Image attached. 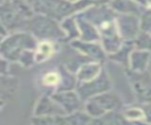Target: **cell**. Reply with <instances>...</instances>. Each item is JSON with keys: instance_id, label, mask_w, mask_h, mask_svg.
I'll list each match as a JSON object with an SVG mask.
<instances>
[{"instance_id": "obj_7", "label": "cell", "mask_w": 151, "mask_h": 125, "mask_svg": "<svg viewBox=\"0 0 151 125\" xmlns=\"http://www.w3.org/2000/svg\"><path fill=\"white\" fill-rule=\"evenodd\" d=\"M74 90L78 93V96L80 97V99L83 101H85L93 96H97L105 91L112 90V83H111V79H110L107 72L105 71V68H103V71L100 72V74L97 78H94L90 81H86V83H78Z\"/></svg>"}, {"instance_id": "obj_11", "label": "cell", "mask_w": 151, "mask_h": 125, "mask_svg": "<svg viewBox=\"0 0 151 125\" xmlns=\"http://www.w3.org/2000/svg\"><path fill=\"white\" fill-rule=\"evenodd\" d=\"M0 21L8 33L15 31H25L22 29V27H25L26 20L17 13V11L8 1L0 6Z\"/></svg>"}, {"instance_id": "obj_39", "label": "cell", "mask_w": 151, "mask_h": 125, "mask_svg": "<svg viewBox=\"0 0 151 125\" xmlns=\"http://www.w3.org/2000/svg\"><path fill=\"white\" fill-rule=\"evenodd\" d=\"M147 71L151 73V59H150V63H149V67H147Z\"/></svg>"}, {"instance_id": "obj_38", "label": "cell", "mask_w": 151, "mask_h": 125, "mask_svg": "<svg viewBox=\"0 0 151 125\" xmlns=\"http://www.w3.org/2000/svg\"><path fill=\"white\" fill-rule=\"evenodd\" d=\"M147 2V8H151V0H146Z\"/></svg>"}, {"instance_id": "obj_14", "label": "cell", "mask_w": 151, "mask_h": 125, "mask_svg": "<svg viewBox=\"0 0 151 125\" xmlns=\"http://www.w3.org/2000/svg\"><path fill=\"white\" fill-rule=\"evenodd\" d=\"M58 51V41L53 40H39L34 48L35 64H44L48 61Z\"/></svg>"}, {"instance_id": "obj_5", "label": "cell", "mask_w": 151, "mask_h": 125, "mask_svg": "<svg viewBox=\"0 0 151 125\" xmlns=\"http://www.w3.org/2000/svg\"><path fill=\"white\" fill-rule=\"evenodd\" d=\"M122 107H123V100L120 96L113 90H109L97 96H93L90 99L85 100L83 105V110L91 118L99 117L109 112L120 111Z\"/></svg>"}, {"instance_id": "obj_15", "label": "cell", "mask_w": 151, "mask_h": 125, "mask_svg": "<svg viewBox=\"0 0 151 125\" xmlns=\"http://www.w3.org/2000/svg\"><path fill=\"white\" fill-rule=\"evenodd\" d=\"M150 59H151V53L150 52L133 48L131 51L130 55H129V63H127L126 68H129L133 72L147 71Z\"/></svg>"}, {"instance_id": "obj_29", "label": "cell", "mask_w": 151, "mask_h": 125, "mask_svg": "<svg viewBox=\"0 0 151 125\" xmlns=\"http://www.w3.org/2000/svg\"><path fill=\"white\" fill-rule=\"evenodd\" d=\"M9 71H11V63H8L2 57H0V74H2V75L11 74Z\"/></svg>"}, {"instance_id": "obj_20", "label": "cell", "mask_w": 151, "mask_h": 125, "mask_svg": "<svg viewBox=\"0 0 151 125\" xmlns=\"http://www.w3.org/2000/svg\"><path fill=\"white\" fill-rule=\"evenodd\" d=\"M119 113L122 118L129 123L137 124L140 121H145V114L140 105H130L126 107H122Z\"/></svg>"}, {"instance_id": "obj_16", "label": "cell", "mask_w": 151, "mask_h": 125, "mask_svg": "<svg viewBox=\"0 0 151 125\" xmlns=\"http://www.w3.org/2000/svg\"><path fill=\"white\" fill-rule=\"evenodd\" d=\"M107 5L116 14H134L140 17L145 11L144 7L132 0H110Z\"/></svg>"}, {"instance_id": "obj_34", "label": "cell", "mask_w": 151, "mask_h": 125, "mask_svg": "<svg viewBox=\"0 0 151 125\" xmlns=\"http://www.w3.org/2000/svg\"><path fill=\"white\" fill-rule=\"evenodd\" d=\"M7 33H8V32L6 31L5 26H4V25H2V22L0 21V37H2V38H4V37L7 34Z\"/></svg>"}, {"instance_id": "obj_26", "label": "cell", "mask_w": 151, "mask_h": 125, "mask_svg": "<svg viewBox=\"0 0 151 125\" xmlns=\"http://www.w3.org/2000/svg\"><path fill=\"white\" fill-rule=\"evenodd\" d=\"M133 47L151 53V34L145 31H140L133 40Z\"/></svg>"}, {"instance_id": "obj_9", "label": "cell", "mask_w": 151, "mask_h": 125, "mask_svg": "<svg viewBox=\"0 0 151 125\" xmlns=\"http://www.w3.org/2000/svg\"><path fill=\"white\" fill-rule=\"evenodd\" d=\"M71 47L78 52L79 54H81L83 57H85L88 60L92 61H98V63H104V60L107 58L105 51L103 50L101 45L99 42H94V41H83L80 39H76L70 41Z\"/></svg>"}, {"instance_id": "obj_37", "label": "cell", "mask_w": 151, "mask_h": 125, "mask_svg": "<svg viewBox=\"0 0 151 125\" xmlns=\"http://www.w3.org/2000/svg\"><path fill=\"white\" fill-rule=\"evenodd\" d=\"M136 125H151L150 123H146V121H140V123H137Z\"/></svg>"}, {"instance_id": "obj_36", "label": "cell", "mask_w": 151, "mask_h": 125, "mask_svg": "<svg viewBox=\"0 0 151 125\" xmlns=\"http://www.w3.org/2000/svg\"><path fill=\"white\" fill-rule=\"evenodd\" d=\"M6 105V103H5V100H2V99H0V110L4 107Z\"/></svg>"}, {"instance_id": "obj_33", "label": "cell", "mask_w": 151, "mask_h": 125, "mask_svg": "<svg viewBox=\"0 0 151 125\" xmlns=\"http://www.w3.org/2000/svg\"><path fill=\"white\" fill-rule=\"evenodd\" d=\"M132 1L137 2L138 5H140L142 7H144L145 9H147V2H146V0H132Z\"/></svg>"}, {"instance_id": "obj_28", "label": "cell", "mask_w": 151, "mask_h": 125, "mask_svg": "<svg viewBox=\"0 0 151 125\" xmlns=\"http://www.w3.org/2000/svg\"><path fill=\"white\" fill-rule=\"evenodd\" d=\"M55 116H32L29 119L31 125H52Z\"/></svg>"}, {"instance_id": "obj_25", "label": "cell", "mask_w": 151, "mask_h": 125, "mask_svg": "<svg viewBox=\"0 0 151 125\" xmlns=\"http://www.w3.org/2000/svg\"><path fill=\"white\" fill-rule=\"evenodd\" d=\"M65 116L70 125H88L91 120V117L83 108L76 112H72L70 114H65Z\"/></svg>"}, {"instance_id": "obj_21", "label": "cell", "mask_w": 151, "mask_h": 125, "mask_svg": "<svg viewBox=\"0 0 151 125\" xmlns=\"http://www.w3.org/2000/svg\"><path fill=\"white\" fill-rule=\"evenodd\" d=\"M133 41H123V44L119 46V48L113 52L112 54H109L107 58L110 60H113L117 64L124 65L125 68L127 67V63H129V55L131 53V51L133 50Z\"/></svg>"}, {"instance_id": "obj_30", "label": "cell", "mask_w": 151, "mask_h": 125, "mask_svg": "<svg viewBox=\"0 0 151 125\" xmlns=\"http://www.w3.org/2000/svg\"><path fill=\"white\" fill-rule=\"evenodd\" d=\"M140 106L143 107V111H144V114H145V121L151 123V103L144 104V105H140Z\"/></svg>"}, {"instance_id": "obj_31", "label": "cell", "mask_w": 151, "mask_h": 125, "mask_svg": "<svg viewBox=\"0 0 151 125\" xmlns=\"http://www.w3.org/2000/svg\"><path fill=\"white\" fill-rule=\"evenodd\" d=\"M52 125H70V124L66 119V116L63 114V116H55L54 119H53Z\"/></svg>"}, {"instance_id": "obj_6", "label": "cell", "mask_w": 151, "mask_h": 125, "mask_svg": "<svg viewBox=\"0 0 151 125\" xmlns=\"http://www.w3.org/2000/svg\"><path fill=\"white\" fill-rule=\"evenodd\" d=\"M125 75L138 105L151 103V73L149 71L133 72L125 68Z\"/></svg>"}, {"instance_id": "obj_2", "label": "cell", "mask_w": 151, "mask_h": 125, "mask_svg": "<svg viewBox=\"0 0 151 125\" xmlns=\"http://www.w3.org/2000/svg\"><path fill=\"white\" fill-rule=\"evenodd\" d=\"M26 2L34 14L52 18L58 22L93 6L86 0H26Z\"/></svg>"}, {"instance_id": "obj_4", "label": "cell", "mask_w": 151, "mask_h": 125, "mask_svg": "<svg viewBox=\"0 0 151 125\" xmlns=\"http://www.w3.org/2000/svg\"><path fill=\"white\" fill-rule=\"evenodd\" d=\"M25 31L31 33L38 41L39 40H65L64 32L61 31L60 24L48 17L33 14L32 18L26 20Z\"/></svg>"}, {"instance_id": "obj_32", "label": "cell", "mask_w": 151, "mask_h": 125, "mask_svg": "<svg viewBox=\"0 0 151 125\" xmlns=\"http://www.w3.org/2000/svg\"><path fill=\"white\" fill-rule=\"evenodd\" d=\"M88 2H91L92 5H107L110 0H86Z\"/></svg>"}, {"instance_id": "obj_35", "label": "cell", "mask_w": 151, "mask_h": 125, "mask_svg": "<svg viewBox=\"0 0 151 125\" xmlns=\"http://www.w3.org/2000/svg\"><path fill=\"white\" fill-rule=\"evenodd\" d=\"M119 125H136V124H133V123H129V121H125V120L123 119V121H122Z\"/></svg>"}, {"instance_id": "obj_40", "label": "cell", "mask_w": 151, "mask_h": 125, "mask_svg": "<svg viewBox=\"0 0 151 125\" xmlns=\"http://www.w3.org/2000/svg\"><path fill=\"white\" fill-rule=\"evenodd\" d=\"M6 1H7V0H0V6H1V5H4Z\"/></svg>"}, {"instance_id": "obj_41", "label": "cell", "mask_w": 151, "mask_h": 125, "mask_svg": "<svg viewBox=\"0 0 151 125\" xmlns=\"http://www.w3.org/2000/svg\"><path fill=\"white\" fill-rule=\"evenodd\" d=\"M146 32H147V33H149V34H151V27H150V28H149V29H147V31H146Z\"/></svg>"}, {"instance_id": "obj_3", "label": "cell", "mask_w": 151, "mask_h": 125, "mask_svg": "<svg viewBox=\"0 0 151 125\" xmlns=\"http://www.w3.org/2000/svg\"><path fill=\"white\" fill-rule=\"evenodd\" d=\"M38 40L27 31L7 33L0 41V57L8 63H18L19 57L26 50H34Z\"/></svg>"}, {"instance_id": "obj_8", "label": "cell", "mask_w": 151, "mask_h": 125, "mask_svg": "<svg viewBox=\"0 0 151 125\" xmlns=\"http://www.w3.org/2000/svg\"><path fill=\"white\" fill-rule=\"evenodd\" d=\"M117 31L123 41H133L140 29V17L134 14H116Z\"/></svg>"}, {"instance_id": "obj_19", "label": "cell", "mask_w": 151, "mask_h": 125, "mask_svg": "<svg viewBox=\"0 0 151 125\" xmlns=\"http://www.w3.org/2000/svg\"><path fill=\"white\" fill-rule=\"evenodd\" d=\"M39 84L44 90H48L51 94L52 92H54L60 83V73L58 68H53V70H48L45 73H42L39 78Z\"/></svg>"}, {"instance_id": "obj_1", "label": "cell", "mask_w": 151, "mask_h": 125, "mask_svg": "<svg viewBox=\"0 0 151 125\" xmlns=\"http://www.w3.org/2000/svg\"><path fill=\"white\" fill-rule=\"evenodd\" d=\"M78 14L96 26L99 34V44L106 55L116 52L123 44L116 26V13L109 7V5H93Z\"/></svg>"}, {"instance_id": "obj_13", "label": "cell", "mask_w": 151, "mask_h": 125, "mask_svg": "<svg viewBox=\"0 0 151 125\" xmlns=\"http://www.w3.org/2000/svg\"><path fill=\"white\" fill-rule=\"evenodd\" d=\"M104 66L101 63L98 61H92V60H87L84 64H81L79 66V68L76 71L74 75L77 79V84L78 83H86L90 81L94 78H97L100 72L103 71Z\"/></svg>"}, {"instance_id": "obj_10", "label": "cell", "mask_w": 151, "mask_h": 125, "mask_svg": "<svg viewBox=\"0 0 151 125\" xmlns=\"http://www.w3.org/2000/svg\"><path fill=\"white\" fill-rule=\"evenodd\" d=\"M52 99L60 106L65 114H70L78 110L83 108L84 101L80 99L76 90H67V91H54L50 94Z\"/></svg>"}, {"instance_id": "obj_18", "label": "cell", "mask_w": 151, "mask_h": 125, "mask_svg": "<svg viewBox=\"0 0 151 125\" xmlns=\"http://www.w3.org/2000/svg\"><path fill=\"white\" fill-rule=\"evenodd\" d=\"M19 87V79L12 74H0V99L6 100L12 98Z\"/></svg>"}, {"instance_id": "obj_12", "label": "cell", "mask_w": 151, "mask_h": 125, "mask_svg": "<svg viewBox=\"0 0 151 125\" xmlns=\"http://www.w3.org/2000/svg\"><path fill=\"white\" fill-rule=\"evenodd\" d=\"M65 114L60 106L52 99L50 94H42L37 100L33 116H63Z\"/></svg>"}, {"instance_id": "obj_42", "label": "cell", "mask_w": 151, "mask_h": 125, "mask_svg": "<svg viewBox=\"0 0 151 125\" xmlns=\"http://www.w3.org/2000/svg\"><path fill=\"white\" fill-rule=\"evenodd\" d=\"M1 39H2V37H0V41H1Z\"/></svg>"}, {"instance_id": "obj_23", "label": "cell", "mask_w": 151, "mask_h": 125, "mask_svg": "<svg viewBox=\"0 0 151 125\" xmlns=\"http://www.w3.org/2000/svg\"><path fill=\"white\" fill-rule=\"evenodd\" d=\"M60 73V83L55 91H67V90H74L77 86V79L74 73L68 71L64 65L58 67Z\"/></svg>"}, {"instance_id": "obj_24", "label": "cell", "mask_w": 151, "mask_h": 125, "mask_svg": "<svg viewBox=\"0 0 151 125\" xmlns=\"http://www.w3.org/2000/svg\"><path fill=\"white\" fill-rule=\"evenodd\" d=\"M122 121H123V118L119 111H116V112H109L106 114L91 118L88 125H119Z\"/></svg>"}, {"instance_id": "obj_22", "label": "cell", "mask_w": 151, "mask_h": 125, "mask_svg": "<svg viewBox=\"0 0 151 125\" xmlns=\"http://www.w3.org/2000/svg\"><path fill=\"white\" fill-rule=\"evenodd\" d=\"M59 24H60L61 31L64 32L65 40L72 41V40L79 39V31H78V26L76 21V14L63 19Z\"/></svg>"}, {"instance_id": "obj_17", "label": "cell", "mask_w": 151, "mask_h": 125, "mask_svg": "<svg viewBox=\"0 0 151 125\" xmlns=\"http://www.w3.org/2000/svg\"><path fill=\"white\" fill-rule=\"evenodd\" d=\"M76 21H77V26H78V31H79V39L80 40L99 42L98 31H97L96 26L91 21H88L87 19H85L80 14H76Z\"/></svg>"}, {"instance_id": "obj_43", "label": "cell", "mask_w": 151, "mask_h": 125, "mask_svg": "<svg viewBox=\"0 0 151 125\" xmlns=\"http://www.w3.org/2000/svg\"><path fill=\"white\" fill-rule=\"evenodd\" d=\"M150 124H151V123H150Z\"/></svg>"}, {"instance_id": "obj_27", "label": "cell", "mask_w": 151, "mask_h": 125, "mask_svg": "<svg viewBox=\"0 0 151 125\" xmlns=\"http://www.w3.org/2000/svg\"><path fill=\"white\" fill-rule=\"evenodd\" d=\"M18 64L24 68H31L32 66H34V50H26L25 52H22V54L18 59Z\"/></svg>"}]
</instances>
